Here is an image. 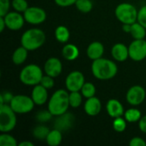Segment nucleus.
<instances>
[{
  "label": "nucleus",
  "mask_w": 146,
  "mask_h": 146,
  "mask_svg": "<svg viewBox=\"0 0 146 146\" xmlns=\"http://www.w3.org/2000/svg\"><path fill=\"white\" fill-rule=\"evenodd\" d=\"M92 72L95 78L100 80H108L113 79L117 72V65L111 60L99 58L94 60L92 64Z\"/></svg>",
  "instance_id": "f257e3e1"
},
{
  "label": "nucleus",
  "mask_w": 146,
  "mask_h": 146,
  "mask_svg": "<svg viewBox=\"0 0 146 146\" xmlns=\"http://www.w3.org/2000/svg\"><path fill=\"white\" fill-rule=\"evenodd\" d=\"M69 106V93L68 90L59 89L56 91L48 102V110L53 116H58L66 113Z\"/></svg>",
  "instance_id": "f03ea898"
},
{
  "label": "nucleus",
  "mask_w": 146,
  "mask_h": 146,
  "mask_svg": "<svg viewBox=\"0 0 146 146\" xmlns=\"http://www.w3.org/2000/svg\"><path fill=\"white\" fill-rule=\"evenodd\" d=\"M45 42L44 33L38 28H31L23 33L21 38V44L28 51L40 48Z\"/></svg>",
  "instance_id": "7ed1b4c3"
},
{
  "label": "nucleus",
  "mask_w": 146,
  "mask_h": 146,
  "mask_svg": "<svg viewBox=\"0 0 146 146\" xmlns=\"http://www.w3.org/2000/svg\"><path fill=\"white\" fill-rule=\"evenodd\" d=\"M43 76V72L39 66L29 64L21 69L20 73V80L26 86H34L40 84Z\"/></svg>",
  "instance_id": "20e7f679"
},
{
  "label": "nucleus",
  "mask_w": 146,
  "mask_h": 146,
  "mask_svg": "<svg viewBox=\"0 0 146 146\" xmlns=\"http://www.w3.org/2000/svg\"><path fill=\"white\" fill-rule=\"evenodd\" d=\"M16 113L12 110L9 104H0V131L9 133L16 126Z\"/></svg>",
  "instance_id": "39448f33"
},
{
  "label": "nucleus",
  "mask_w": 146,
  "mask_h": 146,
  "mask_svg": "<svg viewBox=\"0 0 146 146\" xmlns=\"http://www.w3.org/2000/svg\"><path fill=\"white\" fill-rule=\"evenodd\" d=\"M138 13L135 6L128 3H120L115 10V17L122 24H133L138 21Z\"/></svg>",
  "instance_id": "423d86ee"
},
{
  "label": "nucleus",
  "mask_w": 146,
  "mask_h": 146,
  "mask_svg": "<svg viewBox=\"0 0 146 146\" xmlns=\"http://www.w3.org/2000/svg\"><path fill=\"white\" fill-rule=\"evenodd\" d=\"M16 114H27L34 108V102L31 97L26 95H15L9 104Z\"/></svg>",
  "instance_id": "0eeeda50"
},
{
  "label": "nucleus",
  "mask_w": 146,
  "mask_h": 146,
  "mask_svg": "<svg viewBox=\"0 0 146 146\" xmlns=\"http://www.w3.org/2000/svg\"><path fill=\"white\" fill-rule=\"evenodd\" d=\"M129 57L135 61L140 62L146 58V40L134 39L128 46Z\"/></svg>",
  "instance_id": "6e6552de"
},
{
  "label": "nucleus",
  "mask_w": 146,
  "mask_h": 146,
  "mask_svg": "<svg viewBox=\"0 0 146 146\" xmlns=\"http://www.w3.org/2000/svg\"><path fill=\"white\" fill-rule=\"evenodd\" d=\"M25 21L31 25H39L46 20V12L39 7H28L23 13Z\"/></svg>",
  "instance_id": "1a4fd4ad"
},
{
  "label": "nucleus",
  "mask_w": 146,
  "mask_h": 146,
  "mask_svg": "<svg viewBox=\"0 0 146 146\" xmlns=\"http://www.w3.org/2000/svg\"><path fill=\"white\" fill-rule=\"evenodd\" d=\"M84 84V74L77 70L69 73L65 80V86L68 92H80Z\"/></svg>",
  "instance_id": "9d476101"
},
{
  "label": "nucleus",
  "mask_w": 146,
  "mask_h": 146,
  "mask_svg": "<svg viewBox=\"0 0 146 146\" xmlns=\"http://www.w3.org/2000/svg\"><path fill=\"white\" fill-rule=\"evenodd\" d=\"M146 92L144 87L141 86L136 85L127 91L126 94V99L127 103L133 106H138L140 105L145 99Z\"/></svg>",
  "instance_id": "9b49d317"
},
{
  "label": "nucleus",
  "mask_w": 146,
  "mask_h": 146,
  "mask_svg": "<svg viewBox=\"0 0 146 146\" xmlns=\"http://www.w3.org/2000/svg\"><path fill=\"white\" fill-rule=\"evenodd\" d=\"M7 28H9L11 31H18L20 30L23 25L25 21L24 15H21L20 12L15 11V12H9L4 16H3Z\"/></svg>",
  "instance_id": "f8f14e48"
},
{
  "label": "nucleus",
  "mask_w": 146,
  "mask_h": 146,
  "mask_svg": "<svg viewBox=\"0 0 146 146\" xmlns=\"http://www.w3.org/2000/svg\"><path fill=\"white\" fill-rule=\"evenodd\" d=\"M44 70V73L49 76H51L53 78L58 77L62 71V62L56 57H50L45 62Z\"/></svg>",
  "instance_id": "ddd939ff"
},
{
  "label": "nucleus",
  "mask_w": 146,
  "mask_h": 146,
  "mask_svg": "<svg viewBox=\"0 0 146 146\" xmlns=\"http://www.w3.org/2000/svg\"><path fill=\"white\" fill-rule=\"evenodd\" d=\"M48 89L41 86L40 84L33 86L32 91L31 98H33L34 104L36 105H43L48 100Z\"/></svg>",
  "instance_id": "4468645a"
},
{
  "label": "nucleus",
  "mask_w": 146,
  "mask_h": 146,
  "mask_svg": "<svg viewBox=\"0 0 146 146\" xmlns=\"http://www.w3.org/2000/svg\"><path fill=\"white\" fill-rule=\"evenodd\" d=\"M106 111L112 118H117L124 115V108L121 103L116 99H110L106 104Z\"/></svg>",
  "instance_id": "2eb2a0df"
},
{
  "label": "nucleus",
  "mask_w": 146,
  "mask_h": 146,
  "mask_svg": "<svg viewBox=\"0 0 146 146\" xmlns=\"http://www.w3.org/2000/svg\"><path fill=\"white\" fill-rule=\"evenodd\" d=\"M84 110L86 115L90 116H96L101 112L102 110L101 101L95 96L87 98L84 105Z\"/></svg>",
  "instance_id": "dca6fc26"
},
{
  "label": "nucleus",
  "mask_w": 146,
  "mask_h": 146,
  "mask_svg": "<svg viewBox=\"0 0 146 146\" xmlns=\"http://www.w3.org/2000/svg\"><path fill=\"white\" fill-rule=\"evenodd\" d=\"M56 117L57 118L55 121L54 125H55V128H56L60 131L68 130L74 124V117L72 114H67V112H66V113H64L61 115H58Z\"/></svg>",
  "instance_id": "f3484780"
},
{
  "label": "nucleus",
  "mask_w": 146,
  "mask_h": 146,
  "mask_svg": "<svg viewBox=\"0 0 146 146\" xmlns=\"http://www.w3.org/2000/svg\"><path fill=\"white\" fill-rule=\"evenodd\" d=\"M104 53V46L101 42L98 41H94L91 43L86 50L87 56L92 61L102 58Z\"/></svg>",
  "instance_id": "a211bd4d"
},
{
  "label": "nucleus",
  "mask_w": 146,
  "mask_h": 146,
  "mask_svg": "<svg viewBox=\"0 0 146 146\" xmlns=\"http://www.w3.org/2000/svg\"><path fill=\"white\" fill-rule=\"evenodd\" d=\"M111 55L117 62H124L129 57L128 47L121 43L115 44L111 49Z\"/></svg>",
  "instance_id": "6ab92c4d"
},
{
  "label": "nucleus",
  "mask_w": 146,
  "mask_h": 146,
  "mask_svg": "<svg viewBox=\"0 0 146 146\" xmlns=\"http://www.w3.org/2000/svg\"><path fill=\"white\" fill-rule=\"evenodd\" d=\"M62 55L63 58L67 61H74L78 58L80 55V50L76 45L73 44H67L62 48Z\"/></svg>",
  "instance_id": "aec40b11"
},
{
  "label": "nucleus",
  "mask_w": 146,
  "mask_h": 146,
  "mask_svg": "<svg viewBox=\"0 0 146 146\" xmlns=\"http://www.w3.org/2000/svg\"><path fill=\"white\" fill-rule=\"evenodd\" d=\"M27 55L28 50L21 45L18 47L12 54V62L15 65H21L23 62H25V61L27 58Z\"/></svg>",
  "instance_id": "412c9836"
},
{
  "label": "nucleus",
  "mask_w": 146,
  "mask_h": 146,
  "mask_svg": "<svg viewBox=\"0 0 146 146\" xmlns=\"http://www.w3.org/2000/svg\"><path fill=\"white\" fill-rule=\"evenodd\" d=\"M62 131L55 128L50 131L45 141L50 146H58L62 143Z\"/></svg>",
  "instance_id": "4be33fe9"
},
{
  "label": "nucleus",
  "mask_w": 146,
  "mask_h": 146,
  "mask_svg": "<svg viewBox=\"0 0 146 146\" xmlns=\"http://www.w3.org/2000/svg\"><path fill=\"white\" fill-rule=\"evenodd\" d=\"M130 33L134 39H144L146 35V28L139 21H136L132 24Z\"/></svg>",
  "instance_id": "5701e85b"
},
{
  "label": "nucleus",
  "mask_w": 146,
  "mask_h": 146,
  "mask_svg": "<svg viewBox=\"0 0 146 146\" xmlns=\"http://www.w3.org/2000/svg\"><path fill=\"white\" fill-rule=\"evenodd\" d=\"M55 37L60 43H67L70 38V33L67 27L59 26L55 30Z\"/></svg>",
  "instance_id": "b1692460"
},
{
  "label": "nucleus",
  "mask_w": 146,
  "mask_h": 146,
  "mask_svg": "<svg viewBox=\"0 0 146 146\" xmlns=\"http://www.w3.org/2000/svg\"><path fill=\"white\" fill-rule=\"evenodd\" d=\"M142 117V114L139 110L135 109V108H131L125 111L124 113V118L127 122L130 123H134L137 121H139V120Z\"/></svg>",
  "instance_id": "393cba45"
},
{
  "label": "nucleus",
  "mask_w": 146,
  "mask_h": 146,
  "mask_svg": "<svg viewBox=\"0 0 146 146\" xmlns=\"http://www.w3.org/2000/svg\"><path fill=\"white\" fill-rule=\"evenodd\" d=\"M50 129L45 127V126H42V125H38L37 127H35L33 130V136L34 138H36L38 140H44L46 139L49 133H50Z\"/></svg>",
  "instance_id": "a878e982"
},
{
  "label": "nucleus",
  "mask_w": 146,
  "mask_h": 146,
  "mask_svg": "<svg viewBox=\"0 0 146 146\" xmlns=\"http://www.w3.org/2000/svg\"><path fill=\"white\" fill-rule=\"evenodd\" d=\"M82 97L80 92H70L69 93V104L72 108H79L82 104Z\"/></svg>",
  "instance_id": "bb28decb"
},
{
  "label": "nucleus",
  "mask_w": 146,
  "mask_h": 146,
  "mask_svg": "<svg viewBox=\"0 0 146 146\" xmlns=\"http://www.w3.org/2000/svg\"><path fill=\"white\" fill-rule=\"evenodd\" d=\"M81 94L86 98H90L95 96L96 94V87L91 82H85L84 86H82L80 90Z\"/></svg>",
  "instance_id": "cd10ccee"
},
{
  "label": "nucleus",
  "mask_w": 146,
  "mask_h": 146,
  "mask_svg": "<svg viewBox=\"0 0 146 146\" xmlns=\"http://www.w3.org/2000/svg\"><path fill=\"white\" fill-rule=\"evenodd\" d=\"M75 6L77 9L82 13H89L93 8L92 2L91 0H77Z\"/></svg>",
  "instance_id": "c85d7f7f"
},
{
  "label": "nucleus",
  "mask_w": 146,
  "mask_h": 146,
  "mask_svg": "<svg viewBox=\"0 0 146 146\" xmlns=\"http://www.w3.org/2000/svg\"><path fill=\"white\" fill-rule=\"evenodd\" d=\"M0 145L1 146H17L18 143L16 139L7 133H2L0 135Z\"/></svg>",
  "instance_id": "c756f323"
},
{
  "label": "nucleus",
  "mask_w": 146,
  "mask_h": 146,
  "mask_svg": "<svg viewBox=\"0 0 146 146\" xmlns=\"http://www.w3.org/2000/svg\"><path fill=\"white\" fill-rule=\"evenodd\" d=\"M127 121L122 116L115 118L113 121V128L117 133H122L127 128Z\"/></svg>",
  "instance_id": "7c9ffc66"
},
{
  "label": "nucleus",
  "mask_w": 146,
  "mask_h": 146,
  "mask_svg": "<svg viewBox=\"0 0 146 146\" xmlns=\"http://www.w3.org/2000/svg\"><path fill=\"white\" fill-rule=\"evenodd\" d=\"M11 6L15 11L24 13L28 8V3L26 0H12Z\"/></svg>",
  "instance_id": "2f4dec72"
},
{
  "label": "nucleus",
  "mask_w": 146,
  "mask_h": 146,
  "mask_svg": "<svg viewBox=\"0 0 146 146\" xmlns=\"http://www.w3.org/2000/svg\"><path fill=\"white\" fill-rule=\"evenodd\" d=\"M53 115L48 110H42V111H38L36 115V121L39 123H44L47 122L49 121H50V119L52 118Z\"/></svg>",
  "instance_id": "473e14b6"
},
{
  "label": "nucleus",
  "mask_w": 146,
  "mask_h": 146,
  "mask_svg": "<svg viewBox=\"0 0 146 146\" xmlns=\"http://www.w3.org/2000/svg\"><path fill=\"white\" fill-rule=\"evenodd\" d=\"M55 81H54V78L49 75H44L43 76L41 81H40V85L43 86L44 87H45L46 89H51L54 86Z\"/></svg>",
  "instance_id": "72a5a7b5"
},
{
  "label": "nucleus",
  "mask_w": 146,
  "mask_h": 146,
  "mask_svg": "<svg viewBox=\"0 0 146 146\" xmlns=\"http://www.w3.org/2000/svg\"><path fill=\"white\" fill-rule=\"evenodd\" d=\"M10 4L9 0H0V16H4L9 13Z\"/></svg>",
  "instance_id": "f704fd0d"
},
{
  "label": "nucleus",
  "mask_w": 146,
  "mask_h": 146,
  "mask_svg": "<svg viewBox=\"0 0 146 146\" xmlns=\"http://www.w3.org/2000/svg\"><path fill=\"white\" fill-rule=\"evenodd\" d=\"M138 21L146 28V5L140 8L138 13Z\"/></svg>",
  "instance_id": "c9c22d12"
},
{
  "label": "nucleus",
  "mask_w": 146,
  "mask_h": 146,
  "mask_svg": "<svg viewBox=\"0 0 146 146\" xmlns=\"http://www.w3.org/2000/svg\"><path fill=\"white\" fill-rule=\"evenodd\" d=\"M14 96L10 92H3L0 95V104H9L12 100Z\"/></svg>",
  "instance_id": "e433bc0d"
},
{
  "label": "nucleus",
  "mask_w": 146,
  "mask_h": 146,
  "mask_svg": "<svg viewBox=\"0 0 146 146\" xmlns=\"http://www.w3.org/2000/svg\"><path fill=\"white\" fill-rule=\"evenodd\" d=\"M130 146H146V142L140 137H134L133 138L130 142H129Z\"/></svg>",
  "instance_id": "4c0bfd02"
},
{
  "label": "nucleus",
  "mask_w": 146,
  "mask_h": 146,
  "mask_svg": "<svg viewBox=\"0 0 146 146\" xmlns=\"http://www.w3.org/2000/svg\"><path fill=\"white\" fill-rule=\"evenodd\" d=\"M55 3L60 7H69L75 4L77 0H54Z\"/></svg>",
  "instance_id": "58836bf2"
},
{
  "label": "nucleus",
  "mask_w": 146,
  "mask_h": 146,
  "mask_svg": "<svg viewBox=\"0 0 146 146\" xmlns=\"http://www.w3.org/2000/svg\"><path fill=\"white\" fill-rule=\"evenodd\" d=\"M139 129L143 133H146V115L141 117V119L139 121Z\"/></svg>",
  "instance_id": "ea45409f"
},
{
  "label": "nucleus",
  "mask_w": 146,
  "mask_h": 146,
  "mask_svg": "<svg viewBox=\"0 0 146 146\" xmlns=\"http://www.w3.org/2000/svg\"><path fill=\"white\" fill-rule=\"evenodd\" d=\"M5 27H6L5 21H4V19H3V16H0V32L3 33Z\"/></svg>",
  "instance_id": "a19ab883"
},
{
  "label": "nucleus",
  "mask_w": 146,
  "mask_h": 146,
  "mask_svg": "<svg viewBox=\"0 0 146 146\" xmlns=\"http://www.w3.org/2000/svg\"><path fill=\"white\" fill-rule=\"evenodd\" d=\"M131 27H132V24H123L122 25V30L127 33H130Z\"/></svg>",
  "instance_id": "79ce46f5"
},
{
  "label": "nucleus",
  "mask_w": 146,
  "mask_h": 146,
  "mask_svg": "<svg viewBox=\"0 0 146 146\" xmlns=\"http://www.w3.org/2000/svg\"><path fill=\"white\" fill-rule=\"evenodd\" d=\"M18 146H33V144L30 141H22L18 144Z\"/></svg>",
  "instance_id": "37998d69"
}]
</instances>
